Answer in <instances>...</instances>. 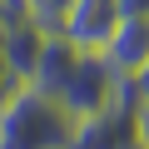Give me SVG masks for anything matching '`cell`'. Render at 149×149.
<instances>
[{"label": "cell", "instance_id": "obj_6", "mask_svg": "<svg viewBox=\"0 0 149 149\" xmlns=\"http://www.w3.org/2000/svg\"><path fill=\"white\" fill-rule=\"evenodd\" d=\"M35 20V0H0V30H15Z\"/></svg>", "mask_w": 149, "mask_h": 149}, {"label": "cell", "instance_id": "obj_1", "mask_svg": "<svg viewBox=\"0 0 149 149\" xmlns=\"http://www.w3.org/2000/svg\"><path fill=\"white\" fill-rule=\"evenodd\" d=\"M74 129L80 119L35 85H15L0 104V149H70Z\"/></svg>", "mask_w": 149, "mask_h": 149}, {"label": "cell", "instance_id": "obj_2", "mask_svg": "<svg viewBox=\"0 0 149 149\" xmlns=\"http://www.w3.org/2000/svg\"><path fill=\"white\" fill-rule=\"evenodd\" d=\"M119 85H124V80L104 65V55H100V50H80V60H74L70 80L55 90V100H60L74 119H90V114H100V109H109V104H114Z\"/></svg>", "mask_w": 149, "mask_h": 149}, {"label": "cell", "instance_id": "obj_8", "mask_svg": "<svg viewBox=\"0 0 149 149\" xmlns=\"http://www.w3.org/2000/svg\"><path fill=\"white\" fill-rule=\"evenodd\" d=\"M129 95H134V109H149V65L129 80Z\"/></svg>", "mask_w": 149, "mask_h": 149}, {"label": "cell", "instance_id": "obj_9", "mask_svg": "<svg viewBox=\"0 0 149 149\" xmlns=\"http://www.w3.org/2000/svg\"><path fill=\"white\" fill-rule=\"evenodd\" d=\"M134 139L139 149H149V109H134Z\"/></svg>", "mask_w": 149, "mask_h": 149}, {"label": "cell", "instance_id": "obj_5", "mask_svg": "<svg viewBox=\"0 0 149 149\" xmlns=\"http://www.w3.org/2000/svg\"><path fill=\"white\" fill-rule=\"evenodd\" d=\"M45 35H50V30H45L40 20L5 30V70H10L15 85H30V74H35V65H40V50H45Z\"/></svg>", "mask_w": 149, "mask_h": 149}, {"label": "cell", "instance_id": "obj_7", "mask_svg": "<svg viewBox=\"0 0 149 149\" xmlns=\"http://www.w3.org/2000/svg\"><path fill=\"white\" fill-rule=\"evenodd\" d=\"M65 5H70V0H35V20H40L45 30H55L60 15H65Z\"/></svg>", "mask_w": 149, "mask_h": 149}, {"label": "cell", "instance_id": "obj_10", "mask_svg": "<svg viewBox=\"0 0 149 149\" xmlns=\"http://www.w3.org/2000/svg\"><path fill=\"white\" fill-rule=\"evenodd\" d=\"M124 15H149V0H119Z\"/></svg>", "mask_w": 149, "mask_h": 149}, {"label": "cell", "instance_id": "obj_3", "mask_svg": "<svg viewBox=\"0 0 149 149\" xmlns=\"http://www.w3.org/2000/svg\"><path fill=\"white\" fill-rule=\"evenodd\" d=\"M119 20H124L119 0H70L55 30H60L74 50H104V40L114 35Z\"/></svg>", "mask_w": 149, "mask_h": 149}, {"label": "cell", "instance_id": "obj_11", "mask_svg": "<svg viewBox=\"0 0 149 149\" xmlns=\"http://www.w3.org/2000/svg\"><path fill=\"white\" fill-rule=\"evenodd\" d=\"M129 149H139V139H134V144H129Z\"/></svg>", "mask_w": 149, "mask_h": 149}, {"label": "cell", "instance_id": "obj_4", "mask_svg": "<svg viewBox=\"0 0 149 149\" xmlns=\"http://www.w3.org/2000/svg\"><path fill=\"white\" fill-rule=\"evenodd\" d=\"M104 65L119 74V80H134V74L149 65V15H124L114 25V35L104 40Z\"/></svg>", "mask_w": 149, "mask_h": 149}]
</instances>
